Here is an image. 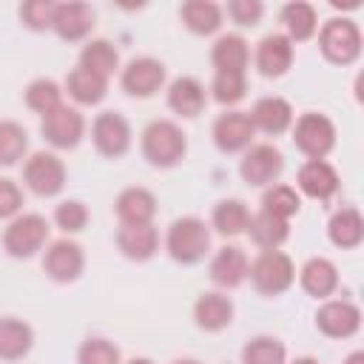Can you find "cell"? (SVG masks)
I'll return each instance as SVG.
<instances>
[{
	"instance_id": "obj_1",
	"label": "cell",
	"mask_w": 364,
	"mask_h": 364,
	"mask_svg": "<svg viewBox=\"0 0 364 364\" xmlns=\"http://www.w3.org/2000/svg\"><path fill=\"white\" fill-rule=\"evenodd\" d=\"M165 250L179 264H196L210 253V228L199 216L173 219L165 233Z\"/></svg>"
},
{
	"instance_id": "obj_12",
	"label": "cell",
	"mask_w": 364,
	"mask_h": 364,
	"mask_svg": "<svg viewBox=\"0 0 364 364\" xmlns=\"http://www.w3.org/2000/svg\"><path fill=\"white\" fill-rule=\"evenodd\" d=\"M165 77H168V71H165L162 60H156V57H134L122 68L119 85H122L125 94L145 100V97H154L165 85Z\"/></svg>"
},
{
	"instance_id": "obj_39",
	"label": "cell",
	"mask_w": 364,
	"mask_h": 364,
	"mask_svg": "<svg viewBox=\"0 0 364 364\" xmlns=\"http://www.w3.org/2000/svg\"><path fill=\"white\" fill-rule=\"evenodd\" d=\"M77 364H122V355H119V347L108 338H85L77 350Z\"/></svg>"
},
{
	"instance_id": "obj_30",
	"label": "cell",
	"mask_w": 364,
	"mask_h": 364,
	"mask_svg": "<svg viewBox=\"0 0 364 364\" xmlns=\"http://www.w3.org/2000/svg\"><path fill=\"white\" fill-rule=\"evenodd\" d=\"M34 347V330L14 316L0 318V358L3 361H17L23 355H28V350Z\"/></svg>"
},
{
	"instance_id": "obj_44",
	"label": "cell",
	"mask_w": 364,
	"mask_h": 364,
	"mask_svg": "<svg viewBox=\"0 0 364 364\" xmlns=\"http://www.w3.org/2000/svg\"><path fill=\"white\" fill-rule=\"evenodd\" d=\"M344 364H364V353H361V350H355V353H350V355L344 358Z\"/></svg>"
},
{
	"instance_id": "obj_42",
	"label": "cell",
	"mask_w": 364,
	"mask_h": 364,
	"mask_svg": "<svg viewBox=\"0 0 364 364\" xmlns=\"http://www.w3.org/2000/svg\"><path fill=\"white\" fill-rule=\"evenodd\" d=\"M236 26H256L264 14V6L262 0H230L225 9H222Z\"/></svg>"
},
{
	"instance_id": "obj_36",
	"label": "cell",
	"mask_w": 364,
	"mask_h": 364,
	"mask_svg": "<svg viewBox=\"0 0 364 364\" xmlns=\"http://www.w3.org/2000/svg\"><path fill=\"white\" fill-rule=\"evenodd\" d=\"M28 151V134L14 119H0V165H17Z\"/></svg>"
},
{
	"instance_id": "obj_43",
	"label": "cell",
	"mask_w": 364,
	"mask_h": 364,
	"mask_svg": "<svg viewBox=\"0 0 364 364\" xmlns=\"http://www.w3.org/2000/svg\"><path fill=\"white\" fill-rule=\"evenodd\" d=\"M23 210V191L14 179L0 176V219H14Z\"/></svg>"
},
{
	"instance_id": "obj_23",
	"label": "cell",
	"mask_w": 364,
	"mask_h": 364,
	"mask_svg": "<svg viewBox=\"0 0 364 364\" xmlns=\"http://www.w3.org/2000/svg\"><path fill=\"white\" fill-rule=\"evenodd\" d=\"M299 284H301V290H304L307 296H313V299H327V296H333L336 287H338V270H336V264H333L330 259L313 256V259H307V262L301 264V270H299Z\"/></svg>"
},
{
	"instance_id": "obj_33",
	"label": "cell",
	"mask_w": 364,
	"mask_h": 364,
	"mask_svg": "<svg viewBox=\"0 0 364 364\" xmlns=\"http://www.w3.org/2000/svg\"><path fill=\"white\" fill-rule=\"evenodd\" d=\"M210 225L222 236H239L250 225V210L242 199H222L210 213Z\"/></svg>"
},
{
	"instance_id": "obj_10",
	"label": "cell",
	"mask_w": 364,
	"mask_h": 364,
	"mask_svg": "<svg viewBox=\"0 0 364 364\" xmlns=\"http://www.w3.org/2000/svg\"><path fill=\"white\" fill-rule=\"evenodd\" d=\"M131 136V122L119 111H102L91 122V142L108 159H119L122 154H128Z\"/></svg>"
},
{
	"instance_id": "obj_18",
	"label": "cell",
	"mask_w": 364,
	"mask_h": 364,
	"mask_svg": "<svg viewBox=\"0 0 364 364\" xmlns=\"http://www.w3.org/2000/svg\"><path fill=\"white\" fill-rule=\"evenodd\" d=\"M94 20H97V14H94V9H91L88 3H77V0H74V3H57L51 28H54L63 40L77 43V40H85V37L91 34Z\"/></svg>"
},
{
	"instance_id": "obj_6",
	"label": "cell",
	"mask_w": 364,
	"mask_h": 364,
	"mask_svg": "<svg viewBox=\"0 0 364 364\" xmlns=\"http://www.w3.org/2000/svg\"><path fill=\"white\" fill-rule=\"evenodd\" d=\"M293 145L307 159H324L336 148V125L330 117L318 111H307L299 119H293Z\"/></svg>"
},
{
	"instance_id": "obj_35",
	"label": "cell",
	"mask_w": 364,
	"mask_h": 364,
	"mask_svg": "<svg viewBox=\"0 0 364 364\" xmlns=\"http://www.w3.org/2000/svg\"><path fill=\"white\" fill-rule=\"evenodd\" d=\"M242 364H287V347L276 336H253L242 347Z\"/></svg>"
},
{
	"instance_id": "obj_4",
	"label": "cell",
	"mask_w": 364,
	"mask_h": 364,
	"mask_svg": "<svg viewBox=\"0 0 364 364\" xmlns=\"http://www.w3.org/2000/svg\"><path fill=\"white\" fill-rule=\"evenodd\" d=\"M318 48L336 65H350L361 54V28L350 17H333L318 28Z\"/></svg>"
},
{
	"instance_id": "obj_28",
	"label": "cell",
	"mask_w": 364,
	"mask_h": 364,
	"mask_svg": "<svg viewBox=\"0 0 364 364\" xmlns=\"http://www.w3.org/2000/svg\"><path fill=\"white\" fill-rule=\"evenodd\" d=\"M179 17H182V26H185L188 31L205 37V34L219 31L225 11H222V6L213 3V0H185V3L179 6Z\"/></svg>"
},
{
	"instance_id": "obj_22",
	"label": "cell",
	"mask_w": 364,
	"mask_h": 364,
	"mask_svg": "<svg viewBox=\"0 0 364 364\" xmlns=\"http://www.w3.org/2000/svg\"><path fill=\"white\" fill-rule=\"evenodd\" d=\"M293 65V43L284 34H267L256 46V68L264 77H282Z\"/></svg>"
},
{
	"instance_id": "obj_41",
	"label": "cell",
	"mask_w": 364,
	"mask_h": 364,
	"mask_svg": "<svg viewBox=\"0 0 364 364\" xmlns=\"http://www.w3.org/2000/svg\"><path fill=\"white\" fill-rule=\"evenodd\" d=\"M54 9H57V3H51V0H28L20 6V20L31 31H46L54 23Z\"/></svg>"
},
{
	"instance_id": "obj_34",
	"label": "cell",
	"mask_w": 364,
	"mask_h": 364,
	"mask_svg": "<svg viewBox=\"0 0 364 364\" xmlns=\"http://www.w3.org/2000/svg\"><path fill=\"white\" fill-rule=\"evenodd\" d=\"M299 208H301V196H299V191L293 185L273 182L262 193V210H267V213H273L279 219H287L290 222V216H296Z\"/></svg>"
},
{
	"instance_id": "obj_21",
	"label": "cell",
	"mask_w": 364,
	"mask_h": 364,
	"mask_svg": "<svg viewBox=\"0 0 364 364\" xmlns=\"http://www.w3.org/2000/svg\"><path fill=\"white\" fill-rule=\"evenodd\" d=\"M208 105V91L196 77H176L168 85V108L185 119H193L205 111Z\"/></svg>"
},
{
	"instance_id": "obj_3",
	"label": "cell",
	"mask_w": 364,
	"mask_h": 364,
	"mask_svg": "<svg viewBox=\"0 0 364 364\" xmlns=\"http://www.w3.org/2000/svg\"><path fill=\"white\" fill-rule=\"evenodd\" d=\"M247 279L262 296H279L296 282V264L284 250H262L250 262Z\"/></svg>"
},
{
	"instance_id": "obj_32",
	"label": "cell",
	"mask_w": 364,
	"mask_h": 364,
	"mask_svg": "<svg viewBox=\"0 0 364 364\" xmlns=\"http://www.w3.org/2000/svg\"><path fill=\"white\" fill-rule=\"evenodd\" d=\"M77 65H82L85 71H91L97 77L111 80L114 71L119 68V51L108 40H88L82 46V51H80V63Z\"/></svg>"
},
{
	"instance_id": "obj_24",
	"label": "cell",
	"mask_w": 364,
	"mask_h": 364,
	"mask_svg": "<svg viewBox=\"0 0 364 364\" xmlns=\"http://www.w3.org/2000/svg\"><path fill=\"white\" fill-rule=\"evenodd\" d=\"M250 63V48L242 34H222L210 46V65L213 71H228V74H245Z\"/></svg>"
},
{
	"instance_id": "obj_7",
	"label": "cell",
	"mask_w": 364,
	"mask_h": 364,
	"mask_svg": "<svg viewBox=\"0 0 364 364\" xmlns=\"http://www.w3.org/2000/svg\"><path fill=\"white\" fill-rule=\"evenodd\" d=\"M40 134L48 145L68 151L77 148L85 136V117L74 108V105H57L54 111H48L46 117H40Z\"/></svg>"
},
{
	"instance_id": "obj_8",
	"label": "cell",
	"mask_w": 364,
	"mask_h": 364,
	"mask_svg": "<svg viewBox=\"0 0 364 364\" xmlns=\"http://www.w3.org/2000/svg\"><path fill=\"white\" fill-rule=\"evenodd\" d=\"M23 182L37 196H57L65 188V165L51 151H34L23 165Z\"/></svg>"
},
{
	"instance_id": "obj_31",
	"label": "cell",
	"mask_w": 364,
	"mask_h": 364,
	"mask_svg": "<svg viewBox=\"0 0 364 364\" xmlns=\"http://www.w3.org/2000/svg\"><path fill=\"white\" fill-rule=\"evenodd\" d=\"M65 91L74 102L80 105H97L105 100L108 94V80L105 77H97L91 71H85L82 65H74L65 77Z\"/></svg>"
},
{
	"instance_id": "obj_9",
	"label": "cell",
	"mask_w": 364,
	"mask_h": 364,
	"mask_svg": "<svg viewBox=\"0 0 364 364\" xmlns=\"http://www.w3.org/2000/svg\"><path fill=\"white\" fill-rule=\"evenodd\" d=\"M282 171H284V156L270 142H253L245 151L242 165H239V173L250 188H267V185L279 182Z\"/></svg>"
},
{
	"instance_id": "obj_5",
	"label": "cell",
	"mask_w": 364,
	"mask_h": 364,
	"mask_svg": "<svg viewBox=\"0 0 364 364\" xmlns=\"http://www.w3.org/2000/svg\"><path fill=\"white\" fill-rule=\"evenodd\" d=\"M48 219L40 213H17L3 230V247L14 259H28L48 242Z\"/></svg>"
},
{
	"instance_id": "obj_16",
	"label": "cell",
	"mask_w": 364,
	"mask_h": 364,
	"mask_svg": "<svg viewBox=\"0 0 364 364\" xmlns=\"http://www.w3.org/2000/svg\"><path fill=\"white\" fill-rule=\"evenodd\" d=\"M247 117H250V122H253L256 131L270 134V136L284 134V131L293 125V119H296L293 105H290L284 97H279V94L259 97V100L253 102V108L247 111Z\"/></svg>"
},
{
	"instance_id": "obj_45",
	"label": "cell",
	"mask_w": 364,
	"mask_h": 364,
	"mask_svg": "<svg viewBox=\"0 0 364 364\" xmlns=\"http://www.w3.org/2000/svg\"><path fill=\"white\" fill-rule=\"evenodd\" d=\"M290 364H318V358H313V355H301V358H296V361H290Z\"/></svg>"
},
{
	"instance_id": "obj_25",
	"label": "cell",
	"mask_w": 364,
	"mask_h": 364,
	"mask_svg": "<svg viewBox=\"0 0 364 364\" xmlns=\"http://www.w3.org/2000/svg\"><path fill=\"white\" fill-rule=\"evenodd\" d=\"M193 321L205 333H219L233 321V301L225 293H202L193 301Z\"/></svg>"
},
{
	"instance_id": "obj_27",
	"label": "cell",
	"mask_w": 364,
	"mask_h": 364,
	"mask_svg": "<svg viewBox=\"0 0 364 364\" xmlns=\"http://www.w3.org/2000/svg\"><path fill=\"white\" fill-rule=\"evenodd\" d=\"M327 236L336 247L341 250H350V247H358L361 239H364V219H361V210L347 205L341 210H336L327 222Z\"/></svg>"
},
{
	"instance_id": "obj_46",
	"label": "cell",
	"mask_w": 364,
	"mask_h": 364,
	"mask_svg": "<svg viewBox=\"0 0 364 364\" xmlns=\"http://www.w3.org/2000/svg\"><path fill=\"white\" fill-rule=\"evenodd\" d=\"M171 364H202V361H196V358H176V361H171Z\"/></svg>"
},
{
	"instance_id": "obj_40",
	"label": "cell",
	"mask_w": 364,
	"mask_h": 364,
	"mask_svg": "<svg viewBox=\"0 0 364 364\" xmlns=\"http://www.w3.org/2000/svg\"><path fill=\"white\" fill-rule=\"evenodd\" d=\"M54 225L71 236V233H80L85 225H88V208L80 202V199H63L57 208H54Z\"/></svg>"
},
{
	"instance_id": "obj_15",
	"label": "cell",
	"mask_w": 364,
	"mask_h": 364,
	"mask_svg": "<svg viewBox=\"0 0 364 364\" xmlns=\"http://www.w3.org/2000/svg\"><path fill=\"white\" fill-rule=\"evenodd\" d=\"M247 267H250V259L247 253L239 247V245H225L219 247L213 256H210V282L222 290H233L239 287L245 279H247Z\"/></svg>"
},
{
	"instance_id": "obj_20",
	"label": "cell",
	"mask_w": 364,
	"mask_h": 364,
	"mask_svg": "<svg viewBox=\"0 0 364 364\" xmlns=\"http://www.w3.org/2000/svg\"><path fill=\"white\" fill-rule=\"evenodd\" d=\"M117 247L131 262H148L159 250V230L151 225H119Z\"/></svg>"
},
{
	"instance_id": "obj_19",
	"label": "cell",
	"mask_w": 364,
	"mask_h": 364,
	"mask_svg": "<svg viewBox=\"0 0 364 364\" xmlns=\"http://www.w3.org/2000/svg\"><path fill=\"white\" fill-rule=\"evenodd\" d=\"M114 210L119 216V225H151L156 216V196L148 188L131 185L119 191L114 199Z\"/></svg>"
},
{
	"instance_id": "obj_37",
	"label": "cell",
	"mask_w": 364,
	"mask_h": 364,
	"mask_svg": "<svg viewBox=\"0 0 364 364\" xmlns=\"http://www.w3.org/2000/svg\"><path fill=\"white\" fill-rule=\"evenodd\" d=\"M26 105H28L34 114L46 117L48 111H54L57 105H63V88H60L54 80H48V77L31 80V82L26 85Z\"/></svg>"
},
{
	"instance_id": "obj_17",
	"label": "cell",
	"mask_w": 364,
	"mask_h": 364,
	"mask_svg": "<svg viewBox=\"0 0 364 364\" xmlns=\"http://www.w3.org/2000/svg\"><path fill=\"white\" fill-rule=\"evenodd\" d=\"M296 185L304 196L327 202L338 191V173L327 159H307L296 173Z\"/></svg>"
},
{
	"instance_id": "obj_14",
	"label": "cell",
	"mask_w": 364,
	"mask_h": 364,
	"mask_svg": "<svg viewBox=\"0 0 364 364\" xmlns=\"http://www.w3.org/2000/svg\"><path fill=\"white\" fill-rule=\"evenodd\" d=\"M316 327L330 338H350L361 327V310L350 299H330L316 310Z\"/></svg>"
},
{
	"instance_id": "obj_47",
	"label": "cell",
	"mask_w": 364,
	"mask_h": 364,
	"mask_svg": "<svg viewBox=\"0 0 364 364\" xmlns=\"http://www.w3.org/2000/svg\"><path fill=\"white\" fill-rule=\"evenodd\" d=\"M128 364H154V361H151V358H131Z\"/></svg>"
},
{
	"instance_id": "obj_38",
	"label": "cell",
	"mask_w": 364,
	"mask_h": 364,
	"mask_svg": "<svg viewBox=\"0 0 364 364\" xmlns=\"http://www.w3.org/2000/svg\"><path fill=\"white\" fill-rule=\"evenodd\" d=\"M247 94V77L245 74H228V71H213L210 82V97L222 105H236Z\"/></svg>"
},
{
	"instance_id": "obj_11",
	"label": "cell",
	"mask_w": 364,
	"mask_h": 364,
	"mask_svg": "<svg viewBox=\"0 0 364 364\" xmlns=\"http://www.w3.org/2000/svg\"><path fill=\"white\" fill-rule=\"evenodd\" d=\"M43 270H46L48 279H54L60 284L77 282L82 276V270H85V253L68 236L65 239H54L43 253Z\"/></svg>"
},
{
	"instance_id": "obj_29",
	"label": "cell",
	"mask_w": 364,
	"mask_h": 364,
	"mask_svg": "<svg viewBox=\"0 0 364 364\" xmlns=\"http://www.w3.org/2000/svg\"><path fill=\"white\" fill-rule=\"evenodd\" d=\"M282 26H284V37L290 43H301V40H310L316 31H318V14L310 3L304 0H293L287 6H282V14H279Z\"/></svg>"
},
{
	"instance_id": "obj_26",
	"label": "cell",
	"mask_w": 364,
	"mask_h": 364,
	"mask_svg": "<svg viewBox=\"0 0 364 364\" xmlns=\"http://www.w3.org/2000/svg\"><path fill=\"white\" fill-rule=\"evenodd\" d=\"M256 247L262 250H279L287 236H290V222L287 219H279L267 210H259V213H250V225L245 230Z\"/></svg>"
},
{
	"instance_id": "obj_13",
	"label": "cell",
	"mask_w": 364,
	"mask_h": 364,
	"mask_svg": "<svg viewBox=\"0 0 364 364\" xmlns=\"http://www.w3.org/2000/svg\"><path fill=\"white\" fill-rule=\"evenodd\" d=\"M213 142L222 154H236V151H247L253 145V136H256V128L247 117V111H225L213 119Z\"/></svg>"
},
{
	"instance_id": "obj_2",
	"label": "cell",
	"mask_w": 364,
	"mask_h": 364,
	"mask_svg": "<svg viewBox=\"0 0 364 364\" xmlns=\"http://www.w3.org/2000/svg\"><path fill=\"white\" fill-rule=\"evenodd\" d=\"M188 154V136L173 119H154L142 131V156L154 168H173Z\"/></svg>"
}]
</instances>
